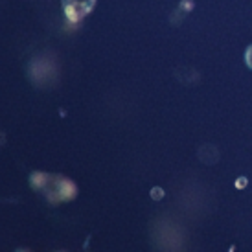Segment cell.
<instances>
[{"instance_id":"cell-1","label":"cell","mask_w":252,"mask_h":252,"mask_svg":"<svg viewBox=\"0 0 252 252\" xmlns=\"http://www.w3.org/2000/svg\"><path fill=\"white\" fill-rule=\"evenodd\" d=\"M30 182H32V188L42 193L46 201L54 204L70 201L77 193L76 184L61 175H50V173H39L37 171L32 175Z\"/></svg>"},{"instance_id":"cell-2","label":"cell","mask_w":252,"mask_h":252,"mask_svg":"<svg viewBox=\"0 0 252 252\" xmlns=\"http://www.w3.org/2000/svg\"><path fill=\"white\" fill-rule=\"evenodd\" d=\"M94 4L96 0H63V9L68 21L79 22L94 9Z\"/></svg>"},{"instance_id":"cell-3","label":"cell","mask_w":252,"mask_h":252,"mask_svg":"<svg viewBox=\"0 0 252 252\" xmlns=\"http://www.w3.org/2000/svg\"><path fill=\"white\" fill-rule=\"evenodd\" d=\"M245 63H247V66L252 70V44L247 48V52H245Z\"/></svg>"}]
</instances>
